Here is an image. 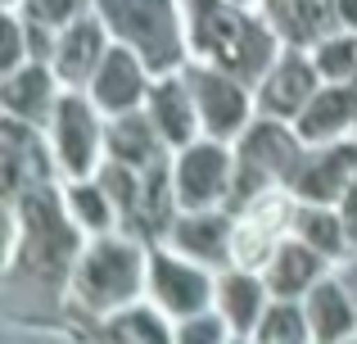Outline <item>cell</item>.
<instances>
[{
	"label": "cell",
	"instance_id": "1",
	"mask_svg": "<svg viewBox=\"0 0 357 344\" xmlns=\"http://www.w3.org/2000/svg\"><path fill=\"white\" fill-rule=\"evenodd\" d=\"M195 5V45L222 73L249 82L271 68V36L236 9V0H190Z\"/></svg>",
	"mask_w": 357,
	"mask_h": 344
},
{
	"label": "cell",
	"instance_id": "2",
	"mask_svg": "<svg viewBox=\"0 0 357 344\" xmlns=\"http://www.w3.org/2000/svg\"><path fill=\"white\" fill-rule=\"evenodd\" d=\"M109 27L145 59V68L167 73L181 59V27L172 0H100Z\"/></svg>",
	"mask_w": 357,
	"mask_h": 344
},
{
	"label": "cell",
	"instance_id": "3",
	"mask_svg": "<svg viewBox=\"0 0 357 344\" xmlns=\"http://www.w3.org/2000/svg\"><path fill=\"white\" fill-rule=\"evenodd\" d=\"M298 177V145L280 123H258L249 127L240 145V163H236V200L258 195L267 181H294Z\"/></svg>",
	"mask_w": 357,
	"mask_h": 344
},
{
	"label": "cell",
	"instance_id": "4",
	"mask_svg": "<svg viewBox=\"0 0 357 344\" xmlns=\"http://www.w3.org/2000/svg\"><path fill=\"white\" fill-rule=\"evenodd\" d=\"M77 285L91 304L100 308H114V304L131 299L140 290V254L131 245H118V240H105L96 254L82 263Z\"/></svg>",
	"mask_w": 357,
	"mask_h": 344
},
{
	"label": "cell",
	"instance_id": "5",
	"mask_svg": "<svg viewBox=\"0 0 357 344\" xmlns=\"http://www.w3.org/2000/svg\"><path fill=\"white\" fill-rule=\"evenodd\" d=\"M231 168L227 150L222 145H190V150L181 154V163H176V204L181 209H208V204H218L222 195L231 190Z\"/></svg>",
	"mask_w": 357,
	"mask_h": 344
},
{
	"label": "cell",
	"instance_id": "6",
	"mask_svg": "<svg viewBox=\"0 0 357 344\" xmlns=\"http://www.w3.org/2000/svg\"><path fill=\"white\" fill-rule=\"evenodd\" d=\"M190 91H195V109H199V123L208 127L213 136H227L236 132L244 123V114H249V100H244V91L236 87V77L231 73H213V68H195L190 73Z\"/></svg>",
	"mask_w": 357,
	"mask_h": 344
},
{
	"label": "cell",
	"instance_id": "7",
	"mask_svg": "<svg viewBox=\"0 0 357 344\" xmlns=\"http://www.w3.org/2000/svg\"><path fill=\"white\" fill-rule=\"evenodd\" d=\"M317 96V73L312 63H303L298 54H285V59H276L267 68V82H262V114L271 118H298L307 105H312Z\"/></svg>",
	"mask_w": 357,
	"mask_h": 344
},
{
	"label": "cell",
	"instance_id": "8",
	"mask_svg": "<svg viewBox=\"0 0 357 344\" xmlns=\"http://www.w3.org/2000/svg\"><path fill=\"white\" fill-rule=\"evenodd\" d=\"M91 82H96L100 109H109V114H131L136 100L145 96V59H136V50H127V45L105 50V59H100V68H96Z\"/></svg>",
	"mask_w": 357,
	"mask_h": 344
},
{
	"label": "cell",
	"instance_id": "9",
	"mask_svg": "<svg viewBox=\"0 0 357 344\" xmlns=\"http://www.w3.org/2000/svg\"><path fill=\"white\" fill-rule=\"evenodd\" d=\"M357 177V145H331L321 159H312L307 168H298L294 190L312 204H331L335 195L349 190V181Z\"/></svg>",
	"mask_w": 357,
	"mask_h": 344
},
{
	"label": "cell",
	"instance_id": "10",
	"mask_svg": "<svg viewBox=\"0 0 357 344\" xmlns=\"http://www.w3.org/2000/svg\"><path fill=\"white\" fill-rule=\"evenodd\" d=\"M54 127H59V154H63V168L68 172H91V159H96V123H91V109L82 105L77 96H68L59 109H54Z\"/></svg>",
	"mask_w": 357,
	"mask_h": 344
},
{
	"label": "cell",
	"instance_id": "11",
	"mask_svg": "<svg viewBox=\"0 0 357 344\" xmlns=\"http://www.w3.org/2000/svg\"><path fill=\"white\" fill-rule=\"evenodd\" d=\"M149 118H154V127L172 145H185L195 136V118H199V109H195V91L185 87L181 77H163L154 87V96H149Z\"/></svg>",
	"mask_w": 357,
	"mask_h": 344
},
{
	"label": "cell",
	"instance_id": "12",
	"mask_svg": "<svg viewBox=\"0 0 357 344\" xmlns=\"http://www.w3.org/2000/svg\"><path fill=\"white\" fill-rule=\"evenodd\" d=\"M154 290H158V299H163V308L181 313V317L199 313L204 299H208L204 272H195V267L176 263V258H167V254H154Z\"/></svg>",
	"mask_w": 357,
	"mask_h": 344
},
{
	"label": "cell",
	"instance_id": "13",
	"mask_svg": "<svg viewBox=\"0 0 357 344\" xmlns=\"http://www.w3.org/2000/svg\"><path fill=\"white\" fill-rule=\"evenodd\" d=\"M321 272V254H317L307 240H289L271 254V267H267V285L271 294L280 299H294V294L312 290V276Z\"/></svg>",
	"mask_w": 357,
	"mask_h": 344
},
{
	"label": "cell",
	"instance_id": "14",
	"mask_svg": "<svg viewBox=\"0 0 357 344\" xmlns=\"http://www.w3.org/2000/svg\"><path fill=\"white\" fill-rule=\"evenodd\" d=\"M54 59H59V77L63 82H86V77H96L100 59H105V32H100V23H91V18L68 23V32H63Z\"/></svg>",
	"mask_w": 357,
	"mask_h": 344
},
{
	"label": "cell",
	"instance_id": "15",
	"mask_svg": "<svg viewBox=\"0 0 357 344\" xmlns=\"http://www.w3.org/2000/svg\"><path fill=\"white\" fill-rule=\"evenodd\" d=\"M285 200H258L253 204V218L244 222V227L231 231V254L240 258V263H258V258L271 254V236L280 231V222H285Z\"/></svg>",
	"mask_w": 357,
	"mask_h": 344
},
{
	"label": "cell",
	"instance_id": "16",
	"mask_svg": "<svg viewBox=\"0 0 357 344\" xmlns=\"http://www.w3.org/2000/svg\"><path fill=\"white\" fill-rule=\"evenodd\" d=\"M349 285H312L307 299V322L321 340H340L357 327V304H349Z\"/></svg>",
	"mask_w": 357,
	"mask_h": 344
},
{
	"label": "cell",
	"instance_id": "17",
	"mask_svg": "<svg viewBox=\"0 0 357 344\" xmlns=\"http://www.w3.org/2000/svg\"><path fill=\"white\" fill-rule=\"evenodd\" d=\"M154 118H140V114H122L118 127L109 132V154H114L118 163H127V168H145V163H154L158 154V141H154Z\"/></svg>",
	"mask_w": 357,
	"mask_h": 344
},
{
	"label": "cell",
	"instance_id": "18",
	"mask_svg": "<svg viewBox=\"0 0 357 344\" xmlns=\"http://www.w3.org/2000/svg\"><path fill=\"white\" fill-rule=\"evenodd\" d=\"M227 222L218 218V213H208V209H190L181 222H176V245L185 249V254H195V258H222L227 254Z\"/></svg>",
	"mask_w": 357,
	"mask_h": 344
},
{
	"label": "cell",
	"instance_id": "19",
	"mask_svg": "<svg viewBox=\"0 0 357 344\" xmlns=\"http://www.w3.org/2000/svg\"><path fill=\"white\" fill-rule=\"evenodd\" d=\"M294 227H298V240H307V245H312L317 254H326V258H340L344 245H349V227H344V218L326 213L321 204H312V209H298Z\"/></svg>",
	"mask_w": 357,
	"mask_h": 344
},
{
	"label": "cell",
	"instance_id": "20",
	"mask_svg": "<svg viewBox=\"0 0 357 344\" xmlns=\"http://www.w3.org/2000/svg\"><path fill=\"white\" fill-rule=\"evenodd\" d=\"M50 73L45 68H23V73H14V77L5 82V109L9 114H18V118H41L45 114V105H50Z\"/></svg>",
	"mask_w": 357,
	"mask_h": 344
},
{
	"label": "cell",
	"instance_id": "21",
	"mask_svg": "<svg viewBox=\"0 0 357 344\" xmlns=\"http://www.w3.org/2000/svg\"><path fill=\"white\" fill-rule=\"evenodd\" d=\"M258 304H262V290H258V281L253 276H227L222 281V308H227V317H231V327L236 331H249L253 322H258Z\"/></svg>",
	"mask_w": 357,
	"mask_h": 344
},
{
	"label": "cell",
	"instance_id": "22",
	"mask_svg": "<svg viewBox=\"0 0 357 344\" xmlns=\"http://www.w3.org/2000/svg\"><path fill=\"white\" fill-rule=\"evenodd\" d=\"M317 68L331 82H353L357 77V41L340 36V41H321L317 45Z\"/></svg>",
	"mask_w": 357,
	"mask_h": 344
},
{
	"label": "cell",
	"instance_id": "23",
	"mask_svg": "<svg viewBox=\"0 0 357 344\" xmlns=\"http://www.w3.org/2000/svg\"><path fill=\"white\" fill-rule=\"evenodd\" d=\"M114 336L118 344H167V331L158 327L154 313H122V317L114 322Z\"/></svg>",
	"mask_w": 357,
	"mask_h": 344
},
{
	"label": "cell",
	"instance_id": "24",
	"mask_svg": "<svg viewBox=\"0 0 357 344\" xmlns=\"http://www.w3.org/2000/svg\"><path fill=\"white\" fill-rule=\"evenodd\" d=\"M258 340L262 344H303V317H298L289 304H280V308H271L267 317H262Z\"/></svg>",
	"mask_w": 357,
	"mask_h": 344
},
{
	"label": "cell",
	"instance_id": "25",
	"mask_svg": "<svg viewBox=\"0 0 357 344\" xmlns=\"http://www.w3.org/2000/svg\"><path fill=\"white\" fill-rule=\"evenodd\" d=\"M109 204H114L109 190H96V186H77V190H73V213H77L91 231H105L109 222H114V209H109Z\"/></svg>",
	"mask_w": 357,
	"mask_h": 344
},
{
	"label": "cell",
	"instance_id": "26",
	"mask_svg": "<svg viewBox=\"0 0 357 344\" xmlns=\"http://www.w3.org/2000/svg\"><path fill=\"white\" fill-rule=\"evenodd\" d=\"M82 0H32V18L45 27H59V23H73Z\"/></svg>",
	"mask_w": 357,
	"mask_h": 344
},
{
	"label": "cell",
	"instance_id": "27",
	"mask_svg": "<svg viewBox=\"0 0 357 344\" xmlns=\"http://www.w3.org/2000/svg\"><path fill=\"white\" fill-rule=\"evenodd\" d=\"M218 340H222L218 317H195V322H185V331H181V344H218Z\"/></svg>",
	"mask_w": 357,
	"mask_h": 344
},
{
	"label": "cell",
	"instance_id": "28",
	"mask_svg": "<svg viewBox=\"0 0 357 344\" xmlns=\"http://www.w3.org/2000/svg\"><path fill=\"white\" fill-rule=\"evenodd\" d=\"M344 227H349V240H357V177L349 181V190H344Z\"/></svg>",
	"mask_w": 357,
	"mask_h": 344
},
{
	"label": "cell",
	"instance_id": "29",
	"mask_svg": "<svg viewBox=\"0 0 357 344\" xmlns=\"http://www.w3.org/2000/svg\"><path fill=\"white\" fill-rule=\"evenodd\" d=\"M0 27H5V59H0V63H5V68H18V23L5 18Z\"/></svg>",
	"mask_w": 357,
	"mask_h": 344
},
{
	"label": "cell",
	"instance_id": "30",
	"mask_svg": "<svg viewBox=\"0 0 357 344\" xmlns=\"http://www.w3.org/2000/svg\"><path fill=\"white\" fill-rule=\"evenodd\" d=\"M340 18H344V23H353V27H357V0H340Z\"/></svg>",
	"mask_w": 357,
	"mask_h": 344
},
{
	"label": "cell",
	"instance_id": "31",
	"mask_svg": "<svg viewBox=\"0 0 357 344\" xmlns=\"http://www.w3.org/2000/svg\"><path fill=\"white\" fill-rule=\"evenodd\" d=\"M344 285H349V290H353V299H357V263L349 267V276H344Z\"/></svg>",
	"mask_w": 357,
	"mask_h": 344
},
{
	"label": "cell",
	"instance_id": "32",
	"mask_svg": "<svg viewBox=\"0 0 357 344\" xmlns=\"http://www.w3.org/2000/svg\"><path fill=\"white\" fill-rule=\"evenodd\" d=\"M236 5H244V0H236Z\"/></svg>",
	"mask_w": 357,
	"mask_h": 344
}]
</instances>
